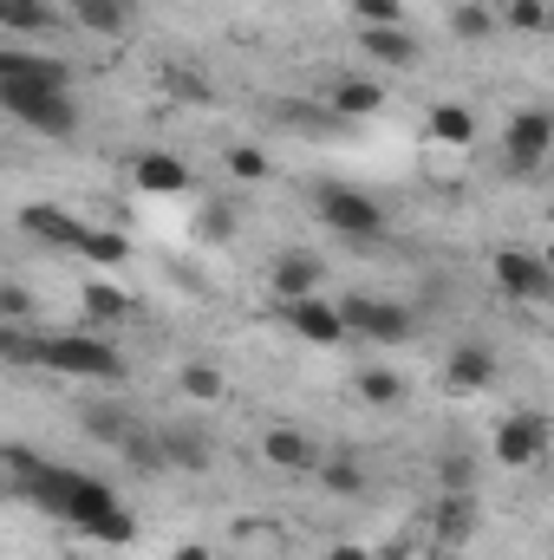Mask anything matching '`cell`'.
Returning <instances> with one entry per match:
<instances>
[{"instance_id":"9","label":"cell","mask_w":554,"mask_h":560,"mask_svg":"<svg viewBox=\"0 0 554 560\" xmlns=\"http://www.w3.org/2000/svg\"><path fill=\"white\" fill-rule=\"evenodd\" d=\"M0 105H7V118H20V125L39 131V138H72V131H79V105H72V92H46V98L0 92Z\"/></svg>"},{"instance_id":"30","label":"cell","mask_w":554,"mask_h":560,"mask_svg":"<svg viewBox=\"0 0 554 560\" xmlns=\"http://www.w3.org/2000/svg\"><path fill=\"white\" fill-rule=\"evenodd\" d=\"M176 385H183V398H189V405H216V398H222V372H216V365H203V359H196V365H183V372H176Z\"/></svg>"},{"instance_id":"10","label":"cell","mask_w":554,"mask_h":560,"mask_svg":"<svg viewBox=\"0 0 554 560\" xmlns=\"http://www.w3.org/2000/svg\"><path fill=\"white\" fill-rule=\"evenodd\" d=\"M496 346H483V339H463V346H450L443 352V392L450 398H476V392H489L496 385Z\"/></svg>"},{"instance_id":"13","label":"cell","mask_w":554,"mask_h":560,"mask_svg":"<svg viewBox=\"0 0 554 560\" xmlns=\"http://www.w3.org/2000/svg\"><path fill=\"white\" fill-rule=\"evenodd\" d=\"M326 112H333L339 125H366V118H379V112H385V85H379V79H366V72H346V79H333Z\"/></svg>"},{"instance_id":"11","label":"cell","mask_w":554,"mask_h":560,"mask_svg":"<svg viewBox=\"0 0 554 560\" xmlns=\"http://www.w3.org/2000/svg\"><path fill=\"white\" fill-rule=\"evenodd\" d=\"M20 229H26V242H39V248L79 255V242H85L92 222H79L72 209H53V202H26V209H20Z\"/></svg>"},{"instance_id":"33","label":"cell","mask_w":554,"mask_h":560,"mask_svg":"<svg viewBox=\"0 0 554 560\" xmlns=\"http://www.w3.org/2000/svg\"><path fill=\"white\" fill-rule=\"evenodd\" d=\"M275 163H268V150H255V143H235L229 150V176H242V183H262Z\"/></svg>"},{"instance_id":"26","label":"cell","mask_w":554,"mask_h":560,"mask_svg":"<svg viewBox=\"0 0 554 560\" xmlns=\"http://www.w3.org/2000/svg\"><path fill=\"white\" fill-rule=\"evenodd\" d=\"M85 430H92L99 443H112V450H125V443L138 436V423L125 418L118 405H85Z\"/></svg>"},{"instance_id":"6","label":"cell","mask_w":554,"mask_h":560,"mask_svg":"<svg viewBox=\"0 0 554 560\" xmlns=\"http://www.w3.org/2000/svg\"><path fill=\"white\" fill-rule=\"evenodd\" d=\"M489 275H496V287H503L509 300H522V306H549V300H554L549 255H529V248H496Z\"/></svg>"},{"instance_id":"29","label":"cell","mask_w":554,"mask_h":560,"mask_svg":"<svg viewBox=\"0 0 554 560\" xmlns=\"http://www.w3.org/2000/svg\"><path fill=\"white\" fill-rule=\"evenodd\" d=\"M496 26H503V20H496L483 0H463V7H450V33H457V39H489Z\"/></svg>"},{"instance_id":"24","label":"cell","mask_w":554,"mask_h":560,"mask_svg":"<svg viewBox=\"0 0 554 560\" xmlns=\"http://www.w3.org/2000/svg\"><path fill=\"white\" fill-rule=\"evenodd\" d=\"M0 26L7 33H46V26H59V13H53V0H0Z\"/></svg>"},{"instance_id":"39","label":"cell","mask_w":554,"mask_h":560,"mask_svg":"<svg viewBox=\"0 0 554 560\" xmlns=\"http://www.w3.org/2000/svg\"><path fill=\"white\" fill-rule=\"evenodd\" d=\"M59 7H66V13H79V7H92V0H59Z\"/></svg>"},{"instance_id":"3","label":"cell","mask_w":554,"mask_h":560,"mask_svg":"<svg viewBox=\"0 0 554 560\" xmlns=\"http://www.w3.org/2000/svg\"><path fill=\"white\" fill-rule=\"evenodd\" d=\"M313 215H320V229H333L346 242H379L385 235V209L366 189H353V183H320L313 189Z\"/></svg>"},{"instance_id":"17","label":"cell","mask_w":554,"mask_h":560,"mask_svg":"<svg viewBox=\"0 0 554 560\" xmlns=\"http://www.w3.org/2000/svg\"><path fill=\"white\" fill-rule=\"evenodd\" d=\"M131 176H138L143 196H176V189H189V163L170 156V150H143L138 163H131Z\"/></svg>"},{"instance_id":"19","label":"cell","mask_w":554,"mask_h":560,"mask_svg":"<svg viewBox=\"0 0 554 560\" xmlns=\"http://www.w3.org/2000/svg\"><path fill=\"white\" fill-rule=\"evenodd\" d=\"M163 456H170V469H189V476H203V469L216 463V443H209L203 430L176 423V430H163Z\"/></svg>"},{"instance_id":"40","label":"cell","mask_w":554,"mask_h":560,"mask_svg":"<svg viewBox=\"0 0 554 560\" xmlns=\"http://www.w3.org/2000/svg\"><path fill=\"white\" fill-rule=\"evenodd\" d=\"M496 7H509V0H496Z\"/></svg>"},{"instance_id":"38","label":"cell","mask_w":554,"mask_h":560,"mask_svg":"<svg viewBox=\"0 0 554 560\" xmlns=\"http://www.w3.org/2000/svg\"><path fill=\"white\" fill-rule=\"evenodd\" d=\"M320 560H372V555H359V548H333V555H320Z\"/></svg>"},{"instance_id":"7","label":"cell","mask_w":554,"mask_h":560,"mask_svg":"<svg viewBox=\"0 0 554 560\" xmlns=\"http://www.w3.org/2000/svg\"><path fill=\"white\" fill-rule=\"evenodd\" d=\"M0 92H26V98L72 92V66H66V59H46V52L7 46V52H0Z\"/></svg>"},{"instance_id":"2","label":"cell","mask_w":554,"mask_h":560,"mask_svg":"<svg viewBox=\"0 0 554 560\" xmlns=\"http://www.w3.org/2000/svg\"><path fill=\"white\" fill-rule=\"evenodd\" d=\"M39 365L59 372V378H92V385H125V378H131L125 352H118L105 332H46Z\"/></svg>"},{"instance_id":"8","label":"cell","mask_w":554,"mask_h":560,"mask_svg":"<svg viewBox=\"0 0 554 560\" xmlns=\"http://www.w3.org/2000/svg\"><path fill=\"white\" fill-rule=\"evenodd\" d=\"M549 450H554V423L542 411H509V418L496 423V463L503 469H529Z\"/></svg>"},{"instance_id":"14","label":"cell","mask_w":554,"mask_h":560,"mask_svg":"<svg viewBox=\"0 0 554 560\" xmlns=\"http://www.w3.org/2000/svg\"><path fill=\"white\" fill-rule=\"evenodd\" d=\"M320 280H326V261H320L313 248H287L275 261V275H268V287H275V300L287 306V300H313Z\"/></svg>"},{"instance_id":"23","label":"cell","mask_w":554,"mask_h":560,"mask_svg":"<svg viewBox=\"0 0 554 560\" xmlns=\"http://www.w3.org/2000/svg\"><path fill=\"white\" fill-rule=\"evenodd\" d=\"M79 261H92V268H125V261H131V242H125L118 229H85Z\"/></svg>"},{"instance_id":"34","label":"cell","mask_w":554,"mask_h":560,"mask_svg":"<svg viewBox=\"0 0 554 560\" xmlns=\"http://www.w3.org/2000/svg\"><path fill=\"white\" fill-rule=\"evenodd\" d=\"M359 26H405V0H353Z\"/></svg>"},{"instance_id":"37","label":"cell","mask_w":554,"mask_h":560,"mask_svg":"<svg viewBox=\"0 0 554 560\" xmlns=\"http://www.w3.org/2000/svg\"><path fill=\"white\" fill-rule=\"evenodd\" d=\"M170 560H216V555H209V541H183Z\"/></svg>"},{"instance_id":"1","label":"cell","mask_w":554,"mask_h":560,"mask_svg":"<svg viewBox=\"0 0 554 560\" xmlns=\"http://www.w3.org/2000/svg\"><path fill=\"white\" fill-rule=\"evenodd\" d=\"M20 502H33V509H46L53 522H66V528H85L92 541H112V548H125V541H138V522H131V509L99 482V476H85V469H66V463H46V476H33L26 489H20Z\"/></svg>"},{"instance_id":"31","label":"cell","mask_w":554,"mask_h":560,"mask_svg":"<svg viewBox=\"0 0 554 560\" xmlns=\"http://www.w3.org/2000/svg\"><path fill=\"white\" fill-rule=\"evenodd\" d=\"M0 469H7V489L20 495L33 476H46V456H33L26 443H7V450H0Z\"/></svg>"},{"instance_id":"36","label":"cell","mask_w":554,"mask_h":560,"mask_svg":"<svg viewBox=\"0 0 554 560\" xmlns=\"http://www.w3.org/2000/svg\"><path fill=\"white\" fill-rule=\"evenodd\" d=\"M203 235H209V242H229V235H235V215H229L222 202H216V209H203Z\"/></svg>"},{"instance_id":"27","label":"cell","mask_w":554,"mask_h":560,"mask_svg":"<svg viewBox=\"0 0 554 560\" xmlns=\"http://www.w3.org/2000/svg\"><path fill=\"white\" fill-rule=\"evenodd\" d=\"M72 26H85V33H125L131 26V0H92V7L72 13Z\"/></svg>"},{"instance_id":"21","label":"cell","mask_w":554,"mask_h":560,"mask_svg":"<svg viewBox=\"0 0 554 560\" xmlns=\"http://www.w3.org/2000/svg\"><path fill=\"white\" fill-rule=\"evenodd\" d=\"M313 476H320V489H326V495H339V502H359V495L372 489V476H366L353 456H333V463H320Z\"/></svg>"},{"instance_id":"5","label":"cell","mask_w":554,"mask_h":560,"mask_svg":"<svg viewBox=\"0 0 554 560\" xmlns=\"http://www.w3.org/2000/svg\"><path fill=\"white\" fill-rule=\"evenodd\" d=\"M339 313H346V326L359 332V339H372V346H405L417 332V313L405 300H372V293H353V300H339Z\"/></svg>"},{"instance_id":"18","label":"cell","mask_w":554,"mask_h":560,"mask_svg":"<svg viewBox=\"0 0 554 560\" xmlns=\"http://www.w3.org/2000/svg\"><path fill=\"white\" fill-rule=\"evenodd\" d=\"M359 52L372 59V66H417V46L405 26H359Z\"/></svg>"},{"instance_id":"35","label":"cell","mask_w":554,"mask_h":560,"mask_svg":"<svg viewBox=\"0 0 554 560\" xmlns=\"http://www.w3.org/2000/svg\"><path fill=\"white\" fill-rule=\"evenodd\" d=\"M26 313H33V293L20 280H7L0 287V326H26Z\"/></svg>"},{"instance_id":"4","label":"cell","mask_w":554,"mask_h":560,"mask_svg":"<svg viewBox=\"0 0 554 560\" xmlns=\"http://www.w3.org/2000/svg\"><path fill=\"white\" fill-rule=\"evenodd\" d=\"M554 156V112H516L509 125H503V163H509V176H542V163Z\"/></svg>"},{"instance_id":"12","label":"cell","mask_w":554,"mask_h":560,"mask_svg":"<svg viewBox=\"0 0 554 560\" xmlns=\"http://www.w3.org/2000/svg\"><path fill=\"white\" fill-rule=\"evenodd\" d=\"M280 319H287V326H293V339H307V346H339V339L353 332V326H346V313H339L333 300H320V293H313V300H287V306H280Z\"/></svg>"},{"instance_id":"32","label":"cell","mask_w":554,"mask_h":560,"mask_svg":"<svg viewBox=\"0 0 554 560\" xmlns=\"http://www.w3.org/2000/svg\"><path fill=\"white\" fill-rule=\"evenodd\" d=\"M437 482H443V489H476V463H470V450L450 443V450L437 456Z\"/></svg>"},{"instance_id":"20","label":"cell","mask_w":554,"mask_h":560,"mask_svg":"<svg viewBox=\"0 0 554 560\" xmlns=\"http://www.w3.org/2000/svg\"><path fill=\"white\" fill-rule=\"evenodd\" d=\"M353 392H359L372 411H392V405H405V378H399L392 365H366V372L353 378Z\"/></svg>"},{"instance_id":"22","label":"cell","mask_w":554,"mask_h":560,"mask_svg":"<svg viewBox=\"0 0 554 560\" xmlns=\"http://www.w3.org/2000/svg\"><path fill=\"white\" fill-rule=\"evenodd\" d=\"M430 138L450 143V150H470L476 143V112L470 105H437L430 112Z\"/></svg>"},{"instance_id":"15","label":"cell","mask_w":554,"mask_h":560,"mask_svg":"<svg viewBox=\"0 0 554 560\" xmlns=\"http://www.w3.org/2000/svg\"><path fill=\"white\" fill-rule=\"evenodd\" d=\"M476 528H483L476 489H443V495H437V541H443V548H463Z\"/></svg>"},{"instance_id":"16","label":"cell","mask_w":554,"mask_h":560,"mask_svg":"<svg viewBox=\"0 0 554 560\" xmlns=\"http://www.w3.org/2000/svg\"><path fill=\"white\" fill-rule=\"evenodd\" d=\"M262 456H268L275 469H320V463H326L320 443H313L300 423H275V430H262Z\"/></svg>"},{"instance_id":"28","label":"cell","mask_w":554,"mask_h":560,"mask_svg":"<svg viewBox=\"0 0 554 560\" xmlns=\"http://www.w3.org/2000/svg\"><path fill=\"white\" fill-rule=\"evenodd\" d=\"M503 26H516V33L542 39V33H554V7H549V0H509V7H503Z\"/></svg>"},{"instance_id":"25","label":"cell","mask_w":554,"mask_h":560,"mask_svg":"<svg viewBox=\"0 0 554 560\" xmlns=\"http://www.w3.org/2000/svg\"><path fill=\"white\" fill-rule=\"evenodd\" d=\"M79 300H85V319H99V326H118V319L131 313V300H125L112 280H85V293H79Z\"/></svg>"}]
</instances>
